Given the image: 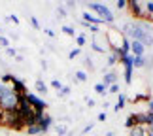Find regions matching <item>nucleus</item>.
I'll use <instances>...</instances> for the list:
<instances>
[{
    "label": "nucleus",
    "instance_id": "obj_35",
    "mask_svg": "<svg viewBox=\"0 0 153 136\" xmlns=\"http://www.w3.org/2000/svg\"><path fill=\"white\" fill-rule=\"evenodd\" d=\"M6 53H8L10 57H17V51L13 49V47H8V49H6Z\"/></svg>",
    "mask_w": 153,
    "mask_h": 136
},
{
    "label": "nucleus",
    "instance_id": "obj_3",
    "mask_svg": "<svg viewBox=\"0 0 153 136\" xmlns=\"http://www.w3.org/2000/svg\"><path fill=\"white\" fill-rule=\"evenodd\" d=\"M87 8H89L91 11H95V13H97V17H100V19H102L104 23H108L110 27L114 25V13H111V10H110L106 4L89 2V4H87Z\"/></svg>",
    "mask_w": 153,
    "mask_h": 136
},
{
    "label": "nucleus",
    "instance_id": "obj_32",
    "mask_svg": "<svg viewBox=\"0 0 153 136\" xmlns=\"http://www.w3.org/2000/svg\"><path fill=\"white\" fill-rule=\"evenodd\" d=\"M85 64H87V68H89V70H95V64H93L91 57H85Z\"/></svg>",
    "mask_w": 153,
    "mask_h": 136
},
{
    "label": "nucleus",
    "instance_id": "obj_12",
    "mask_svg": "<svg viewBox=\"0 0 153 136\" xmlns=\"http://www.w3.org/2000/svg\"><path fill=\"white\" fill-rule=\"evenodd\" d=\"M138 125H140V114H128L127 119H125V127L131 131V129L138 127Z\"/></svg>",
    "mask_w": 153,
    "mask_h": 136
},
{
    "label": "nucleus",
    "instance_id": "obj_38",
    "mask_svg": "<svg viewBox=\"0 0 153 136\" xmlns=\"http://www.w3.org/2000/svg\"><path fill=\"white\" fill-rule=\"evenodd\" d=\"M45 34H48V36H49V38H53V36H55V32H53V30H51V28H45Z\"/></svg>",
    "mask_w": 153,
    "mask_h": 136
},
{
    "label": "nucleus",
    "instance_id": "obj_24",
    "mask_svg": "<svg viewBox=\"0 0 153 136\" xmlns=\"http://www.w3.org/2000/svg\"><path fill=\"white\" fill-rule=\"evenodd\" d=\"M144 10H146V13H148L149 17H153V2H146L144 4Z\"/></svg>",
    "mask_w": 153,
    "mask_h": 136
},
{
    "label": "nucleus",
    "instance_id": "obj_37",
    "mask_svg": "<svg viewBox=\"0 0 153 136\" xmlns=\"http://www.w3.org/2000/svg\"><path fill=\"white\" fill-rule=\"evenodd\" d=\"M148 111H149V114H153V98L148 102Z\"/></svg>",
    "mask_w": 153,
    "mask_h": 136
},
{
    "label": "nucleus",
    "instance_id": "obj_21",
    "mask_svg": "<svg viewBox=\"0 0 153 136\" xmlns=\"http://www.w3.org/2000/svg\"><path fill=\"white\" fill-rule=\"evenodd\" d=\"M55 132L59 136H64V134H66V125H64V123H57V125H55Z\"/></svg>",
    "mask_w": 153,
    "mask_h": 136
},
{
    "label": "nucleus",
    "instance_id": "obj_8",
    "mask_svg": "<svg viewBox=\"0 0 153 136\" xmlns=\"http://www.w3.org/2000/svg\"><path fill=\"white\" fill-rule=\"evenodd\" d=\"M10 87L13 89V93H17L19 97H25V94L28 93L27 91V85H25V81L19 80V78H15L13 74H11V78H10Z\"/></svg>",
    "mask_w": 153,
    "mask_h": 136
},
{
    "label": "nucleus",
    "instance_id": "obj_27",
    "mask_svg": "<svg viewBox=\"0 0 153 136\" xmlns=\"http://www.w3.org/2000/svg\"><path fill=\"white\" fill-rule=\"evenodd\" d=\"M108 93H114V94H119V83H114L108 87Z\"/></svg>",
    "mask_w": 153,
    "mask_h": 136
},
{
    "label": "nucleus",
    "instance_id": "obj_5",
    "mask_svg": "<svg viewBox=\"0 0 153 136\" xmlns=\"http://www.w3.org/2000/svg\"><path fill=\"white\" fill-rule=\"evenodd\" d=\"M121 64L125 68V83L131 85L132 83V70H134V57L132 55H127L121 59Z\"/></svg>",
    "mask_w": 153,
    "mask_h": 136
},
{
    "label": "nucleus",
    "instance_id": "obj_11",
    "mask_svg": "<svg viewBox=\"0 0 153 136\" xmlns=\"http://www.w3.org/2000/svg\"><path fill=\"white\" fill-rule=\"evenodd\" d=\"M131 55L132 57H142L146 55V45L140 42H131Z\"/></svg>",
    "mask_w": 153,
    "mask_h": 136
},
{
    "label": "nucleus",
    "instance_id": "obj_26",
    "mask_svg": "<svg viewBox=\"0 0 153 136\" xmlns=\"http://www.w3.org/2000/svg\"><path fill=\"white\" fill-rule=\"evenodd\" d=\"M70 94V87L68 85H62V89L59 91V97H68Z\"/></svg>",
    "mask_w": 153,
    "mask_h": 136
},
{
    "label": "nucleus",
    "instance_id": "obj_17",
    "mask_svg": "<svg viewBox=\"0 0 153 136\" xmlns=\"http://www.w3.org/2000/svg\"><path fill=\"white\" fill-rule=\"evenodd\" d=\"M34 87H36V91L40 94H45V93H48V85H45L42 80H36V81H34Z\"/></svg>",
    "mask_w": 153,
    "mask_h": 136
},
{
    "label": "nucleus",
    "instance_id": "obj_31",
    "mask_svg": "<svg viewBox=\"0 0 153 136\" xmlns=\"http://www.w3.org/2000/svg\"><path fill=\"white\" fill-rule=\"evenodd\" d=\"M57 13L61 15V17H66V8H64V6H59V8H57Z\"/></svg>",
    "mask_w": 153,
    "mask_h": 136
},
{
    "label": "nucleus",
    "instance_id": "obj_36",
    "mask_svg": "<svg viewBox=\"0 0 153 136\" xmlns=\"http://www.w3.org/2000/svg\"><path fill=\"white\" fill-rule=\"evenodd\" d=\"M93 127H95V123H89V125L83 129V134H85V132H89V131H93Z\"/></svg>",
    "mask_w": 153,
    "mask_h": 136
},
{
    "label": "nucleus",
    "instance_id": "obj_7",
    "mask_svg": "<svg viewBox=\"0 0 153 136\" xmlns=\"http://www.w3.org/2000/svg\"><path fill=\"white\" fill-rule=\"evenodd\" d=\"M127 8H128V11H131V15L136 17V19H144V17H146L144 4L138 2V0H131V2H127Z\"/></svg>",
    "mask_w": 153,
    "mask_h": 136
},
{
    "label": "nucleus",
    "instance_id": "obj_41",
    "mask_svg": "<svg viewBox=\"0 0 153 136\" xmlns=\"http://www.w3.org/2000/svg\"><path fill=\"white\" fill-rule=\"evenodd\" d=\"M148 129V136H153V127H146Z\"/></svg>",
    "mask_w": 153,
    "mask_h": 136
},
{
    "label": "nucleus",
    "instance_id": "obj_2",
    "mask_svg": "<svg viewBox=\"0 0 153 136\" xmlns=\"http://www.w3.org/2000/svg\"><path fill=\"white\" fill-rule=\"evenodd\" d=\"M17 106H19V94L13 93L10 85L0 83V110L15 111Z\"/></svg>",
    "mask_w": 153,
    "mask_h": 136
},
{
    "label": "nucleus",
    "instance_id": "obj_30",
    "mask_svg": "<svg viewBox=\"0 0 153 136\" xmlns=\"http://www.w3.org/2000/svg\"><path fill=\"white\" fill-rule=\"evenodd\" d=\"M79 53H81V49H79V47H76V49H72V51H70V59H76V57H78L79 55Z\"/></svg>",
    "mask_w": 153,
    "mask_h": 136
},
{
    "label": "nucleus",
    "instance_id": "obj_33",
    "mask_svg": "<svg viewBox=\"0 0 153 136\" xmlns=\"http://www.w3.org/2000/svg\"><path fill=\"white\" fill-rule=\"evenodd\" d=\"M115 6H117L119 10H125V8H127V0H117V4H115Z\"/></svg>",
    "mask_w": 153,
    "mask_h": 136
},
{
    "label": "nucleus",
    "instance_id": "obj_16",
    "mask_svg": "<svg viewBox=\"0 0 153 136\" xmlns=\"http://www.w3.org/2000/svg\"><path fill=\"white\" fill-rule=\"evenodd\" d=\"M25 131H27V134H30V136H36V134H45V132L42 131V127L38 125V123H36V125H30V127H27Z\"/></svg>",
    "mask_w": 153,
    "mask_h": 136
},
{
    "label": "nucleus",
    "instance_id": "obj_14",
    "mask_svg": "<svg viewBox=\"0 0 153 136\" xmlns=\"http://www.w3.org/2000/svg\"><path fill=\"white\" fill-rule=\"evenodd\" d=\"M128 136H148V129H146V125H138L128 131Z\"/></svg>",
    "mask_w": 153,
    "mask_h": 136
},
{
    "label": "nucleus",
    "instance_id": "obj_34",
    "mask_svg": "<svg viewBox=\"0 0 153 136\" xmlns=\"http://www.w3.org/2000/svg\"><path fill=\"white\" fill-rule=\"evenodd\" d=\"M30 25H32L34 28H36V30L40 28V23H38V19H36V17H30Z\"/></svg>",
    "mask_w": 153,
    "mask_h": 136
},
{
    "label": "nucleus",
    "instance_id": "obj_1",
    "mask_svg": "<svg viewBox=\"0 0 153 136\" xmlns=\"http://www.w3.org/2000/svg\"><path fill=\"white\" fill-rule=\"evenodd\" d=\"M125 36L128 42H140L144 44L146 47L153 45V34H151V28L149 25L138 21V23H127L125 25Z\"/></svg>",
    "mask_w": 153,
    "mask_h": 136
},
{
    "label": "nucleus",
    "instance_id": "obj_9",
    "mask_svg": "<svg viewBox=\"0 0 153 136\" xmlns=\"http://www.w3.org/2000/svg\"><path fill=\"white\" fill-rule=\"evenodd\" d=\"M81 21L87 23V25H93V27H100V25H104V21L100 19V17L93 15L91 11H83V19H81Z\"/></svg>",
    "mask_w": 153,
    "mask_h": 136
},
{
    "label": "nucleus",
    "instance_id": "obj_43",
    "mask_svg": "<svg viewBox=\"0 0 153 136\" xmlns=\"http://www.w3.org/2000/svg\"><path fill=\"white\" fill-rule=\"evenodd\" d=\"M0 49H2V47H0Z\"/></svg>",
    "mask_w": 153,
    "mask_h": 136
},
{
    "label": "nucleus",
    "instance_id": "obj_40",
    "mask_svg": "<svg viewBox=\"0 0 153 136\" xmlns=\"http://www.w3.org/2000/svg\"><path fill=\"white\" fill-rule=\"evenodd\" d=\"M85 102H87V106H95V100H93V98H87Z\"/></svg>",
    "mask_w": 153,
    "mask_h": 136
},
{
    "label": "nucleus",
    "instance_id": "obj_10",
    "mask_svg": "<svg viewBox=\"0 0 153 136\" xmlns=\"http://www.w3.org/2000/svg\"><path fill=\"white\" fill-rule=\"evenodd\" d=\"M38 125L42 127V131H44V132H48L49 129L53 127V117H51V115H48V114L44 111V114L40 115V119H38Z\"/></svg>",
    "mask_w": 153,
    "mask_h": 136
},
{
    "label": "nucleus",
    "instance_id": "obj_13",
    "mask_svg": "<svg viewBox=\"0 0 153 136\" xmlns=\"http://www.w3.org/2000/svg\"><path fill=\"white\" fill-rule=\"evenodd\" d=\"M102 83L106 85V87H110V85H114V83H117V72H114V70H111V72H108L102 78Z\"/></svg>",
    "mask_w": 153,
    "mask_h": 136
},
{
    "label": "nucleus",
    "instance_id": "obj_22",
    "mask_svg": "<svg viewBox=\"0 0 153 136\" xmlns=\"http://www.w3.org/2000/svg\"><path fill=\"white\" fill-rule=\"evenodd\" d=\"M117 62H119V59H117V57L114 55V53L110 51V53H108V66H115Z\"/></svg>",
    "mask_w": 153,
    "mask_h": 136
},
{
    "label": "nucleus",
    "instance_id": "obj_42",
    "mask_svg": "<svg viewBox=\"0 0 153 136\" xmlns=\"http://www.w3.org/2000/svg\"><path fill=\"white\" fill-rule=\"evenodd\" d=\"M0 36H2V28H0Z\"/></svg>",
    "mask_w": 153,
    "mask_h": 136
},
{
    "label": "nucleus",
    "instance_id": "obj_4",
    "mask_svg": "<svg viewBox=\"0 0 153 136\" xmlns=\"http://www.w3.org/2000/svg\"><path fill=\"white\" fill-rule=\"evenodd\" d=\"M93 49L97 53H110V44H108V38H106V32L93 34Z\"/></svg>",
    "mask_w": 153,
    "mask_h": 136
},
{
    "label": "nucleus",
    "instance_id": "obj_6",
    "mask_svg": "<svg viewBox=\"0 0 153 136\" xmlns=\"http://www.w3.org/2000/svg\"><path fill=\"white\" fill-rule=\"evenodd\" d=\"M25 98H27V102L38 111H45V108H48V102H45L44 98H40L38 94H34V93H27Z\"/></svg>",
    "mask_w": 153,
    "mask_h": 136
},
{
    "label": "nucleus",
    "instance_id": "obj_29",
    "mask_svg": "<svg viewBox=\"0 0 153 136\" xmlns=\"http://www.w3.org/2000/svg\"><path fill=\"white\" fill-rule=\"evenodd\" d=\"M6 21H11V23H15V25H19V17H17V15H13V13L6 17Z\"/></svg>",
    "mask_w": 153,
    "mask_h": 136
},
{
    "label": "nucleus",
    "instance_id": "obj_23",
    "mask_svg": "<svg viewBox=\"0 0 153 136\" xmlns=\"http://www.w3.org/2000/svg\"><path fill=\"white\" fill-rule=\"evenodd\" d=\"M62 32L66 34V36H76V30H74V27H68V25H64V27H62Z\"/></svg>",
    "mask_w": 153,
    "mask_h": 136
},
{
    "label": "nucleus",
    "instance_id": "obj_25",
    "mask_svg": "<svg viewBox=\"0 0 153 136\" xmlns=\"http://www.w3.org/2000/svg\"><path fill=\"white\" fill-rule=\"evenodd\" d=\"M0 47H6V49H8V47H10V40L6 38L4 34H2V36H0Z\"/></svg>",
    "mask_w": 153,
    "mask_h": 136
},
{
    "label": "nucleus",
    "instance_id": "obj_19",
    "mask_svg": "<svg viewBox=\"0 0 153 136\" xmlns=\"http://www.w3.org/2000/svg\"><path fill=\"white\" fill-rule=\"evenodd\" d=\"M76 81H79V83H83V81H87V72H83V70H78V72L74 74Z\"/></svg>",
    "mask_w": 153,
    "mask_h": 136
},
{
    "label": "nucleus",
    "instance_id": "obj_18",
    "mask_svg": "<svg viewBox=\"0 0 153 136\" xmlns=\"http://www.w3.org/2000/svg\"><path fill=\"white\" fill-rule=\"evenodd\" d=\"M95 93L97 94H106L108 93V87H106L102 81H98V83H95Z\"/></svg>",
    "mask_w": 153,
    "mask_h": 136
},
{
    "label": "nucleus",
    "instance_id": "obj_39",
    "mask_svg": "<svg viewBox=\"0 0 153 136\" xmlns=\"http://www.w3.org/2000/svg\"><path fill=\"white\" fill-rule=\"evenodd\" d=\"M98 121H106V114H104V111L98 114Z\"/></svg>",
    "mask_w": 153,
    "mask_h": 136
},
{
    "label": "nucleus",
    "instance_id": "obj_20",
    "mask_svg": "<svg viewBox=\"0 0 153 136\" xmlns=\"http://www.w3.org/2000/svg\"><path fill=\"white\" fill-rule=\"evenodd\" d=\"M76 42H78V47L81 49V47H83L85 44H87V36H85V32H81V34H78V36H76Z\"/></svg>",
    "mask_w": 153,
    "mask_h": 136
},
{
    "label": "nucleus",
    "instance_id": "obj_28",
    "mask_svg": "<svg viewBox=\"0 0 153 136\" xmlns=\"http://www.w3.org/2000/svg\"><path fill=\"white\" fill-rule=\"evenodd\" d=\"M51 87H53V89H57V91H61L62 89V83L59 80H51Z\"/></svg>",
    "mask_w": 153,
    "mask_h": 136
},
{
    "label": "nucleus",
    "instance_id": "obj_15",
    "mask_svg": "<svg viewBox=\"0 0 153 136\" xmlns=\"http://www.w3.org/2000/svg\"><path fill=\"white\" fill-rule=\"evenodd\" d=\"M125 102H127V97H125L123 93H119V94H117V102H115V106H114V110H115V111L123 110V108H125Z\"/></svg>",
    "mask_w": 153,
    "mask_h": 136
}]
</instances>
